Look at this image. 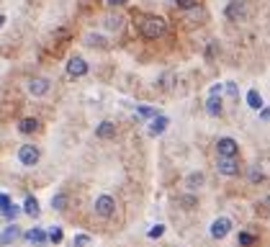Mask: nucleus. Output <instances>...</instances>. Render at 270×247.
Masks as SVG:
<instances>
[{"label":"nucleus","instance_id":"obj_1","mask_svg":"<svg viewBox=\"0 0 270 247\" xmlns=\"http://www.w3.org/2000/svg\"><path fill=\"white\" fill-rule=\"evenodd\" d=\"M165 29H167V24L160 16H147V18H142V24H139V31L147 41H157L165 33Z\"/></svg>","mask_w":270,"mask_h":247},{"label":"nucleus","instance_id":"obj_2","mask_svg":"<svg viewBox=\"0 0 270 247\" xmlns=\"http://www.w3.org/2000/svg\"><path fill=\"white\" fill-rule=\"evenodd\" d=\"M18 160H21V165L33 167V165L41 160V152H39L36 144H21V150H18Z\"/></svg>","mask_w":270,"mask_h":247},{"label":"nucleus","instance_id":"obj_3","mask_svg":"<svg viewBox=\"0 0 270 247\" xmlns=\"http://www.w3.org/2000/svg\"><path fill=\"white\" fill-rule=\"evenodd\" d=\"M95 214L100 216V219H111V216H114L116 214V201L114 198H111V196H98L95 198Z\"/></svg>","mask_w":270,"mask_h":247},{"label":"nucleus","instance_id":"obj_4","mask_svg":"<svg viewBox=\"0 0 270 247\" xmlns=\"http://www.w3.org/2000/svg\"><path fill=\"white\" fill-rule=\"evenodd\" d=\"M216 170H219L221 175H227V178H237V175H240V162H237V157H219Z\"/></svg>","mask_w":270,"mask_h":247},{"label":"nucleus","instance_id":"obj_5","mask_svg":"<svg viewBox=\"0 0 270 247\" xmlns=\"http://www.w3.org/2000/svg\"><path fill=\"white\" fill-rule=\"evenodd\" d=\"M216 152H219V157H237L240 154V144L232 137H221L216 142Z\"/></svg>","mask_w":270,"mask_h":247},{"label":"nucleus","instance_id":"obj_6","mask_svg":"<svg viewBox=\"0 0 270 247\" xmlns=\"http://www.w3.org/2000/svg\"><path fill=\"white\" fill-rule=\"evenodd\" d=\"M224 16H227L229 21H244V18H247V5H244V0H232V3L224 8Z\"/></svg>","mask_w":270,"mask_h":247},{"label":"nucleus","instance_id":"obj_7","mask_svg":"<svg viewBox=\"0 0 270 247\" xmlns=\"http://www.w3.org/2000/svg\"><path fill=\"white\" fill-rule=\"evenodd\" d=\"M229 232H232V219H227V216L213 219V224H211V237L213 240H224Z\"/></svg>","mask_w":270,"mask_h":247},{"label":"nucleus","instance_id":"obj_8","mask_svg":"<svg viewBox=\"0 0 270 247\" xmlns=\"http://www.w3.org/2000/svg\"><path fill=\"white\" fill-rule=\"evenodd\" d=\"M49 88H52V83L47 80V77H33V80H29V93H31L33 98L47 95V93H49Z\"/></svg>","mask_w":270,"mask_h":247},{"label":"nucleus","instance_id":"obj_9","mask_svg":"<svg viewBox=\"0 0 270 247\" xmlns=\"http://www.w3.org/2000/svg\"><path fill=\"white\" fill-rule=\"evenodd\" d=\"M67 75H70V77L88 75V62L83 57H70V62H67Z\"/></svg>","mask_w":270,"mask_h":247},{"label":"nucleus","instance_id":"obj_10","mask_svg":"<svg viewBox=\"0 0 270 247\" xmlns=\"http://www.w3.org/2000/svg\"><path fill=\"white\" fill-rule=\"evenodd\" d=\"M116 131H119V129H116L114 121H100L98 129H95V137H98V139H114Z\"/></svg>","mask_w":270,"mask_h":247},{"label":"nucleus","instance_id":"obj_11","mask_svg":"<svg viewBox=\"0 0 270 247\" xmlns=\"http://www.w3.org/2000/svg\"><path fill=\"white\" fill-rule=\"evenodd\" d=\"M167 124H170V121H167V116H160V114L152 116V124H150V137H160V134L167 129Z\"/></svg>","mask_w":270,"mask_h":247},{"label":"nucleus","instance_id":"obj_12","mask_svg":"<svg viewBox=\"0 0 270 247\" xmlns=\"http://www.w3.org/2000/svg\"><path fill=\"white\" fill-rule=\"evenodd\" d=\"M24 237H26L31 245H36V247H44V245H47V232H41V229H36V227L29 229Z\"/></svg>","mask_w":270,"mask_h":247},{"label":"nucleus","instance_id":"obj_13","mask_svg":"<svg viewBox=\"0 0 270 247\" xmlns=\"http://www.w3.org/2000/svg\"><path fill=\"white\" fill-rule=\"evenodd\" d=\"M0 211H3V216H8V219H16V214H18V209L10 204V198L5 193H0Z\"/></svg>","mask_w":270,"mask_h":247},{"label":"nucleus","instance_id":"obj_14","mask_svg":"<svg viewBox=\"0 0 270 247\" xmlns=\"http://www.w3.org/2000/svg\"><path fill=\"white\" fill-rule=\"evenodd\" d=\"M18 131H21V134H33V131H39V119H33V116H29V119H21V124H18Z\"/></svg>","mask_w":270,"mask_h":247},{"label":"nucleus","instance_id":"obj_15","mask_svg":"<svg viewBox=\"0 0 270 247\" xmlns=\"http://www.w3.org/2000/svg\"><path fill=\"white\" fill-rule=\"evenodd\" d=\"M206 111H209V116H221V95H209Z\"/></svg>","mask_w":270,"mask_h":247},{"label":"nucleus","instance_id":"obj_16","mask_svg":"<svg viewBox=\"0 0 270 247\" xmlns=\"http://www.w3.org/2000/svg\"><path fill=\"white\" fill-rule=\"evenodd\" d=\"M67 204H70V196H67L64 190H60V193L52 196V209H54V211H64Z\"/></svg>","mask_w":270,"mask_h":247},{"label":"nucleus","instance_id":"obj_17","mask_svg":"<svg viewBox=\"0 0 270 247\" xmlns=\"http://www.w3.org/2000/svg\"><path fill=\"white\" fill-rule=\"evenodd\" d=\"M18 227H16V224H10V227H5V232L3 234H0V247H3V245H10V242H13L16 237H18Z\"/></svg>","mask_w":270,"mask_h":247},{"label":"nucleus","instance_id":"obj_18","mask_svg":"<svg viewBox=\"0 0 270 247\" xmlns=\"http://www.w3.org/2000/svg\"><path fill=\"white\" fill-rule=\"evenodd\" d=\"M204 181H206V178H204V173H190V175L185 178V185H188L190 190H196V188H201V185H204Z\"/></svg>","mask_w":270,"mask_h":247},{"label":"nucleus","instance_id":"obj_19","mask_svg":"<svg viewBox=\"0 0 270 247\" xmlns=\"http://www.w3.org/2000/svg\"><path fill=\"white\" fill-rule=\"evenodd\" d=\"M24 211H26L29 216H33V219H36V216L41 214V211H39V201L33 198V196H29V198H26V204H24Z\"/></svg>","mask_w":270,"mask_h":247},{"label":"nucleus","instance_id":"obj_20","mask_svg":"<svg viewBox=\"0 0 270 247\" xmlns=\"http://www.w3.org/2000/svg\"><path fill=\"white\" fill-rule=\"evenodd\" d=\"M121 26H123V18L121 16H108L106 18V29L108 31H121Z\"/></svg>","mask_w":270,"mask_h":247},{"label":"nucleus","instance_id":"obj_21","mask_svg":"<svg viewBox=\"0 0 270 247\" xmlns=\"http://www.w3.org/2000/svg\"><path fill=\"white\" fill-rule=\"evenodd\" d=\"M247 103H250L252 108L260 111V108H263V95L257 93V91H250V93H247Z\"/></svg>","mask_w":270,"mask_h":247},{"label":"nucleus","instance_id":"obj_22","mask_svg":"<svg viewBox=\"0 0 270 247\" xmlns=\"http://www.w3.org/2000/svg\"><path fill=\"white\" fill-rule=\"evenodd\" d=\"M62 240H64L62 229H60V227H52V229H49V234H47V242H54V245H60Z\"/></svg>","mask_w":270,"mask_h":247},{"label":"nucleus","instance_id":"obj_23","mask_svg":"<svg viewBox=\"0 0 270 247\" xmlns=\"http://www.w3.org/2000/svg\"><path fill=\"white\" fill-rule=\"evenodd\" d=\"M255 242H257L255 234H250V232H240V245H242V247H252Z\"/></svg>","mask_w":270,"mask_h":247},{"label":"nucleus","instance_id":"obj_24","mask_svg":"<svg viewBox=\"0 0 270 247\" xmlns=\"http://www.w3.org/2000/svg\"><path fill=\"white\" fill-rule=\"evenodd\" d=\"M88 245H90L88 234H75V237H72V247H88Z\"/></svg>","mask_w":270,"mask_h":247},{"label":"nucleus","instance_id":"obj_25","mask_svg":"<svg viewBox=\"0 0 270 247\" xmlns=\"http://www.w3.org/2000/svg\"><path fill=\"white\" fill-rule=\"evenodd\" d=\"M175 5H178L180 10H193V8L198 5V0H175Z\"/></svg>","mask_w":270,"mask_h":247},{"label":"nucleus","instance_id":"obj_26","mask_svg":"<svg viewBox=\"0 0 270 247\" xmlns=\"http://www.w3.org/2000/svg\"><path fill=\"white\" fill-rule=\"evenodd\" d=\"M88 44H90V47H100V49L106 47V41L100 36H95V33H88Z\"/></svg>","mask_w":270,"mask_h":247},{"label":"nucleus","instance_id":"obj_27","mask_svg":"<svg viewBox=\"0 0 270 247\" xmlns=\"http://www.w3.org/2000/svg\"><path fill=\"white\" fill-rule=\"evenodd\" d=\"M137 114H139V116H150V119H152V116H157V111L150 108V106H139V108H137Z\"/></svg>","mask_w":270,"mask_h":247},{"label":"nucleus","instance_id":"obj_28","mask_svg":"<svg viewBox=\"0 0 270 247\" xmlns=\"http://www.w3.org/2000/svg\"><path fill=\"white\" fill-rule=\"evenodd\" d=\"M250 181H252V183H263V181H265V173L252 170V173H250Z\"/></svg>","mask_w":270,"mask_h":247},{"label":"nucleus","instance_id":"obj_29","mask_svg":"<svg viewBox=\"0 0 270 247\" xmlns=\"http://www.w3.org/2000/svg\"><path fill=\"white\" fill-rule=\"evenodd\" d=\"M162 232H165V227H162V224H157L154 229H150V237H152V240H154V237H162Z\"/></svg>","mask_w":270,"mask_h":247},{"label":"nucleus","instance_id":"obj_30","mask_svg":"<svg viewBox=\"0 0 270 247\" xmlns=\"http://www.w3.org/2000/svg\"><path fill=\"white\" fill-rule=\"evenodd\" d=\"M183 204H185L183 209H193V206H196V198H193V196H185V198H183Z\"/></svg>","mask_w":270,"mask_h":247},{"label":"nucleus","instance_id":"obj_31","mask_svg":"<svg viewBox=\"0 0 270 247\" xmlns=\"http://www.w3.org/2000/svg\"><path fill=\"white\" fill-rule=\"evenodd\" d=\"M227 93H229V95H237V85H234V83H227Z\"/></svg>","mask_w":270,"mask_h":247},{"label":"nucleus","instance_id":"obj_32","mask_svg":"<svg viewBox=\"0 0 270 247\" xmlns=\"http://www.w3.org/2000/svg\"><path fill=\"white\" fill-rule=\"evenodd\" d=\"M106 3H108V5H114V8H119V5L126 3V0H106Z\"/></svg>","mask_w":270,"mask_h":247},{"label":"nucleus","instance_id":"obj_33","mask_svg":"<svg viewBox=\"0 0 270 247\" xmlns=\"http://www.w3.org/2000/svg\"><path fill=\"white\" fill-rule=\"evenodd\" d=\"M211 95H221V83H219V85H213V88H211Z\"/></svg>","mask_w":270,"mask_h":247},{"label":"nucleus","instance_id":"obj_34","mask_svg":"<svg viewBox=\"0 0 270 247\" xmlns=\"http://www.w3.org/2000/svg\"><path fill=\"white\" fill-rule=\"evenodd\" d=\"M260 119H263V121H268V119H270V114H268V108H263V111H260Z\"/></svg>","mask_w":270,"mask_h":247},{"label":"nucleus","instance_id":"obj_35","mask_svg":"<svg viewBox=\"0 0 270 247\" xmlns=\"http://www.w3.org/2000/svg\"><path fill=\"white\" fill-rule=\"evenodd\" d=\"M3 24H5V16H0V29H3Z\"/></svg>","mask_w":270,"mask_h":247}]
</instances>
